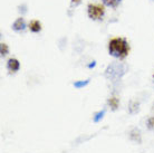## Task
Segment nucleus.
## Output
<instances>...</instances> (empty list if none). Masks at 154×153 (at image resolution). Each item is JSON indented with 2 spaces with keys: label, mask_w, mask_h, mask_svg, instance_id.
Masks as SVG:
<instances>
[{
  "label": "nucleus",
  "mask_w": 154,
  "mask_h": 153,
  "mask_svg": "<svg viewBox=\"0 0 154 153\" xmlns=\"http://www.w3.org/2000/svg\"><path fill=\"white\" fill-rule=\"evenodd\" d=\"M29 29L32 33H38V31L42 30V23H39L38 20H32L29 23Z\"/></svg>",
  "instance_id": "nucleus-6"
},
{
  "label": "nucleus",
  "mask_w": 154,
  "mask_h": 153,
  "mask_svg": "<svg viewBox=\"0 0 154 153\" xmlns=\"http://www.w3.org/2000/svg\"><path fill=\"white\" fill-rule=\"evenodd\" d=\"M127 72V66L122 63H113L105 70V76L112 82H116L122 78L124 74Z\"/></svg>",
  "instance_id": "nucleus-2"
},
{
  "label": "nucleus",
  "mask_w": 154,
  "mask_h": 153,
  "mask_svg": "<svg viewBox=\"0 0 154 153\" xmlns=\"http://www.w3.org/2000/svg\"><path fill=\"white\" fill-rule=\"evenodd\" d=\"M88 84V80H85V82H76L75 84H74V86L77 88H79V87H83V86H85V85H87Z\"/></svg>",
  "instance_id": "nucleus-12"
},
{
  "label": "nucleus",
  "mask_w": 154,
  "mask_h": 153,
  "mask_svg": "<svg viewBox=\"0 0 154 153\" xmlns=\"http://www.w3.org/2000/svg\"><path fill=\"white\" fill-rule=\"evenodd\" d=\"M130 138H131V140H133V141L135 142H141V133H140V131L137 130V129H134V130L132 131L131 134H130Z\"/></svg>",
  "instance_id": "nucleus-7"
},
{
  "label": "nucleus",
  "mask_w": 154,
  "mask_h": 153,
  "mask_svg": "<svg viewBox=\"0 0 154 153\" xmlns=\"http://www.w3.org/2000/svg\"><path fill=\"white\" fill-rule=\"evenodd\" d=\"M122 0H103V4L107 7H112V8H116L121 4Z\"/></svg>",
  "instance_id": "nucleus-8"
},
{
  "label": "nucleus",
  "mask_w": 154,
  "mask_h": 153,
  "mask_svg": "<svg viewBox=\"0 0 154 153\" xmlns=\"http://www.w3.org/2000/svg\"><path fill=\"white\" fill-rule=\"evenodd\" d=\"M8 53V46L6 44H1V55L2 56H6Z\"/></svg>",
  "instance_id": "nucleus-13"
},
{
  "label": "nucleus",
  "mask_w": 154,
  "mask_h": 153,
  "mask_svg": "<svg viewBox=\"0 0 154 153\" xmlns=\"http://www.w3.org/2000/svg\"><path fill=\"white\" fill-rule=\"evenodd\" d=\"M103 115H104V112H100L98 114H96V117H94V121H95V122L100 121V120L103 117Z\"/></svg>",
  "instance_id": "nucleus-14"
},
{
  "label": "nucleus",
  "mask_w": 154,
  "mask_h": 153,
  "mask_svg": "<svg viewBox=\"0 0 154 153\" xmlns=\"http://www.w3.org/2000/svg\"><path fill=\"white\" fill-rule=\"evenodd\" d=\"M88 17L93 20H100L104 17L105 8L100 4H89L87 7Z\"/></svg>",
  "instance_id": "nucleus-3"
},
{
  "label": "nucleus",
  "mask_w": 154,
  "mask_h": 153,
  "mask_svg": "<svg viewBox=\"0 0 154 153\" xmlns=\"http://www.w3.org/2000/svg\"><path fill=\"white\" fill-rule=\"evenodd\" d=\"M108 52H109V55H112L114 57L123 59L130 53L128 42L125 38L115 37V38L111 39L108 42Z\"/></svg>",
  "instance_id": "nucleus-1"
},
{
  "label": "nucleus",
  "mask_w": 154,
  "mask_h": 153,
  "mask_svg": "<svg viewBox=\"0 0 154 153\" xmlns=\"http://www.w3.org/2000/svg\"><path fill=\"white\" fill-rule=\"evenodd\" d=\"M128 110H130V113H131V114L136 113V112L139 111V103H137V102H131Z\"/></svg>",
  "instance_id": "nucleus-10"
},
{
  "label": "nucleus",
  "mask_w": 154,
  "mask_h": 153,
  "mask_svg": "<svg viewBox=\"0 0 154 153\" xmlns=\"http://www.w3.org/2000/svg\"><path fill=\"white\" fill-rule=\"evenodd\" d=\"M146 124H147V127H149L150 130L154 131V116H151L150 119L147 120Z\"/></svg>",
  "instance_id": "nucleus-11"
},
{
  "label": "nucleus",
  "mask_w": 154,
  "mask_h": 153,
  "mask_svg": "<svg viewBox=\"0 0 154 153\" xmlns=\"http://www.w3.org/2000/svg\"><path fill=\"white\" fill-rule=\"evenodd\" d=\"M25 28H26V23H25L23 18H18L15 23H12V29L16 31H21Z\"/></svg>",
  "instance_id": "nucleus-5"
},
{
  "label": "nucleus",
  "mask_w": 154,
  "mask_h": 153,
  "mask_svg": "<svg viewBox=\"0 0 154 153\" xmlns=\"http://www.w3.org/2000/svg\"><path fill=\"white\" fill-rule=\"evenodd\" d=\"M119 98H116V97H111L109 100H108V105L112 107V110H116L117 107H119Z\"/></svg>",
  "instance_id": "nucleus-9"
},
{
  "label": "nucleus",
  "mask_w": 154,
  "mask_h": 153,
  "mask_svg": "<svg viewBox=\"0 0 154 153\" xmlns=\"http://www.w3.org/2000/svg\"><path fill=\"white\" fill-rule=\"evenodd\" d=\"M153 83H154V74H153Z\"/></svg>",
  "instance_id": "nucleus-15"
},
{
  "label": "nucleus",
  "mask_w": 154,
  "mask_h": 153,
  "mask_svg": "<svg viewBox=\"0 0 154 153\" xmlns=\"http://www.w3.org/2000/svg\"><path fill=\"white\" fill-rule=\"evenodd\" d=\"M7 68L10 73H16V72L19 70V68H20L19 61L16 59V58H10L7 63Z\"/></svg>",
  "instance_id": "nucleus-4"
}]
</instances>
